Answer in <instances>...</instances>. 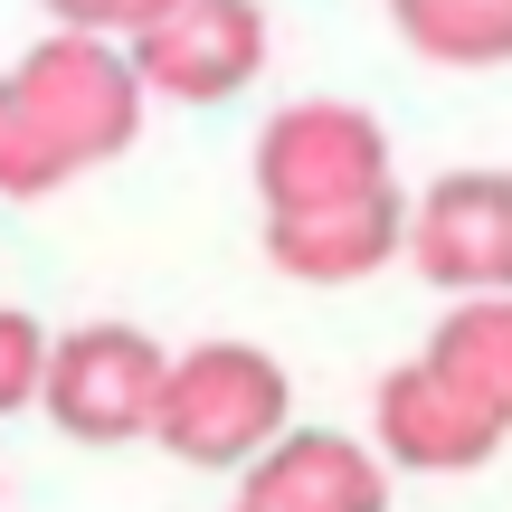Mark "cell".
Wrapping results in <instances>:
<instances>
[{
    "label": "cell",
    "mask_w": 512,
    "mask_h": 512,
    "mask_svg": "<svg viewBox=\"0 0 512 512\" xmlns=\"http://www.w3.org/2000/svg\"><path fill=\"white\" fill-rule=\"evenodd\" d=\"M389 181H399V162H389V124L370 105L294 95L256 133V200L266 209H323V200H361V190H389Z\"/></svg>",
    "instance_id": "277c9868"
},
{
    "label": "cell",
    "mask_w": 512,
    "mask_h": 512,
    "mask_svg": "<svg viewBox=\"0 0 512 512\" xmlns=\"http://www.w3.org/2000/svg\"><path fill=\"white\" fill-rule=\"evenodd\" d=\"M399 256L446 304H465V294H512V171L503 162L437 171V181L408 200Z\"/></svg>",
    "instance_id": "5b68a950"
},
{
    "label": "cell",
    "mask_w": 512,
    "mask_h": 512,
    "mask_svg": "<svg viewBox=\"0 0 512 512\" xmlns=\"http://www.w3.org/2000/svg\"><path fill=\"white\" fill-rule=\"evenodd\" d=\"M228 512H238V503H228Z\"/></svg>",
    "instance_id": "5bb4252c"
},
{
    "label": "cell",
    "mask_w": 512,
    "mask_h": 512,
    "mask_svg": "<svg viewBox=\"0 0 512 512\" xmlns=\"http://www.w3.org/2000/svg\"><path fill=\"white\" fill-rule=\"evenodd\" d=\"M143 95H171V105H228V95L256 86L266 67V10L256 0H171L152 29L124 38Z\"/></svg>",
    "instance_id": "8992f818"
},
{
    "label": "cell",
    "mask_w": 512,
    "mask_h": 512,
    "mask_svg": "<svg viewBox=\"0 0 512 512\" xmlns=\"http://www.w3.org/2000/svg\"><path fill=\"white\" fill-rule=\"evenodd\" d=\"M294 427V370L266 342H190L162 361V399H152V446L171 465H200V475H238L247 456H266Z\"/></svg>",
    "instance_id": "7a4b0ae2"
},
{
    "label": "cell",
    "mask_w": 512,
    "mask_h": 512,
    "mask_svg": "<svg viewBox=\"0 0 512 512\" xmlns=\"http://www.w3.org/2000/svg\"><path fill=\"white\" fill-rule=\"evenodd\" d=\"M38 10H48V29H86V38H114V48H124V38L152 29L171 0H38Z\"/></svg>",
    "instance_id": "4fadbf2b"
},
{
    "label": "cell",
    "mask_w": 512,
    "mask_h": 512,
    "mask_svg": "<svg viewBox=\"0 0 512 512\" xmlns=\"http://www.w3.org/2000/svg\"><path fill=\"white\" fill-rule=\"evenodd\" d=\"M389 29L427 67H512V0H389Z\"/></svg>",
    "instance_id": "8fae6325"
},
{
    "label": "cell",
    "mask_w": 512,
    "mask_h": 512,
    "mask_svg": "<svg viewBox=\"0 0 512 512\" xmlns=\"http://www.w3.org/2000/svg\"><path fill=\"white\" fill-rule=\"evenodd\" d=\"M143 76L114 38L48 29L19 67H0V200H48L143 143Z\"/></svg>",
    "instance_id": "6da1fadb"
},
{
    "label": "cell",
    "mask_w": 512,
    "mask_h": 512,
    "mask_svg": "<svg viewBox=\"0 0 512 512\" xmlns=\"http://www.w3.org/2000/svg\"><path fill=\"white\" fill-rule=\"evenodd\" d=\"M162 361L143 323H76L48 332V370H38V408L57 418V437L76 446H143L152 399H162Z\"/></svg>",
    "instance_id": "3957f363"
},
{
    "label": "cell",
    "mask_w": 512,
    "mask_h": 512,
    "mask_svg": "<svg viewBox=\"0 0 512 512\" xmlns=\"http://www.w3.org/2000/svg\"><path fill=\"white\" fill-rule=\"evenodd\" d=\"M418 361L512 437V294H465V304H446V323L427 332Z\"/></svg>",
    "instance_id": "30bf717a"
},
{
    "label": "cell",
    "mask_w": 512,
    "mask_h": 512,
    "mask_svg": "<svg viewBox=\"0 0 512 512\" xmlns=\"http://www.w3.org/2000/svg\"><path fill=\"white\" fill-rule=\"evenodd\" d=\"M38 370H48V323L19 304H0V418L38 408Z\"/></svg>",
    "instance_id": "7c38bea8"
},
{
    "label": "cell",
    "mask_w": 512,
    "mask_h": 512,
    "mask_svg": "<svg viewBox=\"0 0 512 512\" xmlns=\"http://www.w3.org/2000/svg\"><path fill=\"white\" fill-rule=\"evenodd\" d=\"M238 512H389V465L370 456V437L285 427L266 456L238 465Z\"/></svg>",
    "instance_id": "9c48e42d"
},
{
    "label": "cell",
    "mask_w": 512,
    "mask_h": 512,
    "mask_svg": "<svg viewBox=\"0 0 512 512\" xmlns=\"http://www.w3.org/2000/svg\"><path fill=\"white\" fill-rule=\"evenodd\" d=\"M370 456L389 475H475L503 456V427L484 408H465L427 361H399L370 389Z\"/></svg>",
    "instance_id": "52a82bcc"
},
{
    "label": "cell",
    "mask_w": 512,
    "mask_h": 512,
    "mask_svg": "<svg viewBox=\"0 0 512 512\" xmlns=\"http://www.w3.org/2000/svg\"><path fill=\"white\" fill-rule=\"evenodd\" d=\"M408 238V190H361V200L323 209H266V266L294 285H370L380 266H399Z\"/></svg>",
    "instance_id": "ba28073f"
}]
</instances>
